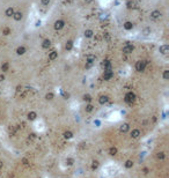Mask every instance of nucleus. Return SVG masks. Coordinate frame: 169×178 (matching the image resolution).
Wrapping results in <instances>:
<instances>
[{"label":"nucleus","instance_id":"21","mask_svg":"<svg viewBox=\"0 0 169 178\" xmlns=\"http://www.w3.org/2000/svg\"><path fill=\"white\" fill-rule=\"evenodd\" d=\"M132 166H133V162H132V161H130V160H129V161L125 162V168L130 169V168H132Z\"/></svg>","mask_w":169,"mask_h":178},{"label":"nucleus","instance_id":"31","mask_svg":"<svg viewBox=\"0 0 169 178\" xmlns=\"http://www.w3.org/2000/svg\"><path fill=\"white\" fill-rule=\"evenodd\" d=\"M97 166H99V162H97V161H94V162H93V165H92V168H93V169H96Z\"/></svg>","mask_w":169,"mask_h":178},{"label":"nucleus","instance_id":"15","mask_svg":"<svg viewBox=\"0 0 169 178\" xmlns=\"http://www.w3.org/2000/svg\"><path fill=\"white\" fill-rule=\"evenodd\" d=\"M36 117H37V115H36V112H34V111H31V112L28 113V119H30V120H35Z\"/></svg>","mask_w":169,"mask_h":178},{"label":"nucleus","instance_id":"27","mask_svg":"<svg viewBox=\"0 0 169 178\" xmlns=\"http://www.w3.org/2000/svg\"><path fill=\"white\" fill-rule=\"evenodd\" d=\"M93 108H94V107H93L92 104H88V105H86V111H87V112H92V111H93Z\"/></svg>","mask_w":169,"mask_h":178},{"label":"nucleus","instance_id":"18","mask_svg":"<svg viewBox=\"0 0 169 178\" xmlns=\"http://www.w3.org/2000/svg\"><path fill=\"white\" fill-rule=\"evenodd\" d=\"M14 19L16 20V21H20L21 19H22V13L21 12H16V13H14Z\"/></svg>","mask_w":169,"mask_h":178},{"label":"nucleus","instance_id":"38","mask_svg":"<svg viewBox=\"0 0 169 178\" xmlns=\"http://www.w3.org/2000/svg\"><path fill=\"white\" fill-rule=\"evenodd\" d=\"M4 80H5V76H4V75H0V82L4 81Z\"/></svg>","mask_w":169,"mask_h":178},{"label":"nucleus","instance_id":"9","mask_svg":"<svg viewBox=\"0 0 169 178\" xmlns=\"http://www.w3.org/2000/svg\"><path fill=\"white\" fill-rule=\"evenodd\" d=\"M139 135H140V131H139V130H133V131L131 132V137L133 138V139H138Z\"/></svg>","mask_w":169,"mask_h":178},{"label":"nucleus","instance_id":"12","mask_svg":"<svg viewBox=\"0 0 169 178\" xmlns=\"http://www.w3.org/2000/svg\"><path fill=\"white\" fill-rule=\"evenodd\" d=\"M86 60H87V63H89V64H93V63L95 61V55H87V57H86Z\"/></svg>","mask_w":169,"mask_h":178},{"label":"nucleus","instance_id":"39","mask_svg":"<svg viewBox=\"0 0 169 178\" xmlns=\"http://www.w3.org/2000/svg\"><path fill=\"white\" fill-rule=\"evenodd\" d=\"M144 172H145V174H148V169L145 168V169H144Z\"/></svg>","mask_w":169,"mask_h":178},{"label":"nucleus","instance_id":"36","mask_svg":"<svg viewBox=\"0 0 169 178\" xmlns=\"http://www.w3.org/2000/svg\"><path fill=\"white\" fill-rule=\"evenodd\" d=\"M66 162H67V164H68V165H72V164H73V160H72V158H68V160H67Z\"/></svg>","mask_w":169,"mask_h":178},{"label":"nucleus","instance_id":"10","mask_svg":"<svg viewBox=\"0 0 169 178\" xmlns=\"http://www.w3.org/2000/svg\"><path fill=\"white\" fill-rule=\"evenodd\" d=\"M16 53L19 55H24V53H26V47H24V46H19V47L16 49Z\"/></svg>","mask_w":169,"mask_h":178},{"label":"nucleus","instance_id":"28","mask_svg":"<svg viewBox=\"0 0 169 178\" xmlns=\"http://www.w3.org/2000/svg\"><path fill=\"white\" fill-rule=\"evenodd\" d=\"M64 137L66 138V139H71V138H73V134H72L71 132H65V133H64Z\"/></svg>","mask_w":169,"mask_h":178},{"label":"nucleus","instance_id":"13","mask_svg":"<svg viewBox=\"0 0 169 178\" xmlns=\"http://www.w3.org/2000/svg\"><path fill=\"white\" fill-rule=\"evenodd\" d=\"M50 45H51V42L49 41V40H45V41H43V44H42V47H43V49H49V47H50Z\"/></svg>","mask_w":169,"mask_h":178},{"label":"nucleus","instance_id":"24","mask_svg":"<svg viewBox=\"0 0 169 178\" xmlns=\"http://www.w3.org/2000/svg\"><path fill=\"white\" fill-rule=\"evenodd\" d=\"M84 36L86 37H92L93 36V31L92 30H86L84 31Z\"/></svg>","mask_w":169,"mask_h":178},{"label":"nucleus","instance_id":"1","mask_svg":"<svg viewBox=\"0 0 169 178\" xmlns=\"http://www.w3.org/2000/svg\"><path fill=\"white\" fill-rule=\"evenodd\" d=\"M117 171H118V166H116L113 164H109L103 168V174L105 176H113Z\"/></svg>","mask_w":169,"mask_h":178},{"label":"nucleus","instance_id":"2","mask_svg":"<svg viewBox=\"0 0 169 178\" xmlns=\"http://www.w3.org/2000/svg\"><path fill=\"white\" fill-rule=\"evenodd\" d=\"M145 67H146V61H144V60L137 61V64H136V69H137L138 72L145 71Z\"/></svg>","mask_w":169,"mask_h":178},{"label":"nucleus","instance_id":"8","mask_svg":"<svg viewBox=\"0 0 169 178\" xmlns=\"http://www.w3.org/2000/svg\"><path fill=\"white\" fill-rule=\"evenodd\" d=\"M102 66L104 67V69H111V63L109 60H104L102 63Z\"/></svg>","mask_w":169,"mask_h":178},{"label":"nucleus","instance_id":"19","mask_svg":"<svg viewBox=\"0 0 169 178\" xmlns=\"http://www.w3.org/2000/svg\"><path fill=\"white\" fill-rule=\"evenodd\" d=\"M127 131H129V124H123V125L121 126V132L125 133Z\"/></svg>","mask_w":169,"mask_h":178},{"label":"nucleus","instance_id":"35","mask_svg":"<svg viewBox=\"0 0 169 178\" xmlns=\"http://www.w3.org/2000/svg\"><path fill=\"white\" fill-rule=\"evenodd\" d=\"M52 98H53V94L52 93H50V94L46 95V99H52Z\"/></svg>","mask_w":169,"mask_h":178},{"label":"nucleus","instance_id":"22","mask_svg":"<svg viewBox=\"0 0 169 178\" xmlns=\"http://www.w3.org/2000/svg\"><path fill=\"white\" fill-rule=\"evenodd\" d=\"M132 27H133V26H132V23H131V22H126V23L124 24V28H125L126 30H131Z\"/></svg>","mask_w":169,"mask_h":178},{"label":"nucleus","instance_id":"7","mask_svg":"<svg viewBox=\"0 0 169 178\" xmlns=\"http://www.w3.org/2000/svg\"><path fill=\"white\" fill-rule=\"evenodd\" d=\"M63 27H64V21L58 20V21L55 22V29H56V30H60Z\"/></svg>","mask_w":169,"mask_h":178},{"label":"nucleus","instance_id":"14","mask_svg":"<svg viewBox=\"0 0 169 178\" xmlns=\"http://www.w3.org/2000/svg\"><path fill=\"white\" fill-rule=\"evenodd\" d=\"M161 16V13L159 12V11H154V12H152V14H151V17L152 19H159Z\"/></svg>","mask_w":169,"mask_h":178},{"label":"nucleus","instance_id":"3","mask_svg":"<svg viewBox=\"0 0 169 178\" xmlns=\"http://www.w3.org/2000/svg\"><path fill=\"white\" fill-rule=\"evenodd\" d=\"M134 99H136V95L132 91H129L125 95V102L126 103H132V102H134Z\"/></svg>","mask_w":169,"mask_h":178},{"label":"nucleus","instance_id":"16","mask_svg":"<svg viewBox=\"0 0 169 178\" xmlns=\"http://www.w3.org/2000/svg\"><path fill=\"white\" fill-rule=\"evenodd\" d=\"M14 9L12 8V7H9V8H7L6 9V16H13L14 15Z\"/></svg>","mask_w":169,"mask_h":178},{"label":"nucleus","instance_id":"30","mask_svg":"<svg viewBox=\"0 0 169 178\" xmlns=\"http://www.w3.org/2000/svg\"><path fill=\"white\" fill-rule=\"evenodd\" d=\"M72 49V42H67V44H66V50H71Z\"/></svg>","mask_w":169,"mask_h":178},{"label":"nucleus","instance_id":"33","mask_svg":"<svg viewBox=\"0 0 169 178\" xmlns=\"http://www.w3.org/2000/svg\"><path fill=\"white\" fill-rule=\"evenodd\" d=\"M9 32H11L9 28H5V29H4V35H8Z\"/></svg>","mask_w":169,"mask_h":178},{"label":"nucleus","instance_id":"25","mask_svg":"<svg viewBox=\"0 0 169 178\" xmlns=\"http://www.w3.org/2000/svg\"><path fill=\"white\" fill-rule=\"evenodd\" d=\"M163 79H165V80H168L169 79V71L168 69H166V71L163 72Z\"/></svg>","mask_w":169,"mask_h":178},{"label":"nucleus","instance_id":"32","mask_svg":"<svg viewBox=\"0 0 169 178\" xmlns=\"http://www.w3.org/2000/svg\"><path fill=\"white\" fill-rule=\"evenodd\" d=\"M50 4V0H42V5L43 6H48Z\"/></svg>","mask_w":169,"mask_h":178},{"label":"nucleus","instance_id":"26","mask_svg":"<svg viewBox=\"0 0 169 178\" xmlns=\"http://www.w3.org/2000/svg\"><path fill=\"white\" fill-rule=\"evenodd\" d=\"M156 157L159 158V160H163L165 158V153H157V155H156Z\"/></svg>","mask_w":169,"mask_h":178},{"label":"nucleus","instance_id":"5","mask_svg":"<svg viewBox=\"0 0 169 178\" xmlns=\"http://www.w3.org/2000/svg\"><path fill=\"white\" fill-rule=\"evenodd\" d=\"M133 50H134V46L131 45V44H126V45L123 47V52H124V53H131Z\"/></svg>","mask_w":169,"mask_h":178},{"label":"nucleus","instance_id":"34","mask_svg":"<svg viewBox=\"0 0 169 178\" xmlns=\"http://www.w3.org/2000/svg\"><path fill=\"white\" fill-rule=\"evenodd\" d=\"M133 6H134V2H133V1H129V2H127V7H129V8H131V7H133Z\"/></svg>","mask_w":169,"mask_h":178},{"label":"nucleus","instance_id":"6","mask_svg":"<svg viewBox=\"0 0 169 178\" xmlns=\"http://www.w3.org/2000/svg\"><path fill=\"white\" fill-rule=\"evenodd\" d=\"M159 50H160V52H161L162 55H168V52H169V46L167 45V44H165V45H161Z\"/></svg>","mask_w":169,"mask_h":178},{"label":"nucleus","instance_id":"29","mask_svg":"<svg viewBox=\"0 0 169 178\" xmlns=\"http://www.w3.org/2000/svg\"><path fill=\"white\" fill-rule=\"evenodd\" d=\"M84 101H87V102H90V101H92V96H90V95H84Z\"/></svg>","mask_w":169,"mask_h":178},{"label":"nucleus","instance_id":"17","mask_svg":"<svg viewBox=\"0 0 169 178\" xmlns=\"http://www.w3.org/2000/svg\"><path fill=\"white\" fill-rule=\"evenodd\" d=\"M57 57H58V52H56V51H52V52L49 55V59H50V60H55Z\"/></svg>","mask_w":169,"mask_h":178},{"label":"nucleus","instance_id":"4","mask_svg":"<svg viewBox=\"0 0 169 178\" xmlns=\"http://www.w3.org/2000/svg\"><path fill=\"white\" fill-rule=\"evenodd\" d=\"M113 75V69H104V73H103V79L104 80H109L111 79Z\"/></svg>","mask_w":169,"mask_h":178},{"label":"nucleus","instance_id":"20","mask_svg":"<svg viewBox=\"0 0 169 178\" xmlns=\"http://www.w3.org/2000/svg\"><path fill=\"white\" fill-rule=\"evenodd\" d=\"M8 67H9L8 63H4V64L1 65V69H2L4 72H7V71H8Z\"/></svg>","mask_w":169,"mask_h":178},{"label":"nucleus","instance_id":"11","mask_svg":"<svg viewBox=\"0 0 169 178\" xmlns=\"http://www.w3.org/2000/svg\"><path fill=\"white\" fill-rule=\"evenodd\" d=\"M108 101H109L108 96H101V97H100V99H99L100 104H102V105H103V104H105V103H107Z\"/></svg>","mask_w":169,"mask_h":178},{"label":"nucleus","instance_id":"41","mask_svg":"<svg viewBox=\"0 0 169 178\" xmlns=\"http://www.w3.org/2000/svg\"><path fill=\"white\" fill-rule=\"evenodd\" d=\"M0 168H1V162H0Z\"/></svg>","mask_w":169,"mask_h":178},{"label":"nucleus","instance_id":"40","mask_svg":"<svg viewBox=\"0 0 169 178\" xmlns=\"http://www.w3.org/2000/svg\"><path fill=\"white\" fill-rule=\"evenodd\" d=\"M84 1H86V2H87V4H90V2H92V1H93V0H84Z\"/></svg>","mask_w":169,"mask_h":178},{"label":"nucleus","instance_id":"37","mask_svg":"<svg viewBox=\"0 0 169 178\" xmlns=\"http://www.w3.org/2000/svg\"><path fill=\"white\" fill-rule=\"evenodd\" d=\"M94 125H96V127H99V126H100V122H99V120H95V122H94Z\"/></svg>","mask_w":169,"mask_h":178},{"label":"nucleus","instance_id":"23","mask_svg":"<svg viewBox=\"0 0 169 178\" xmlns=\"http://www.w3.org/2000/svg\"><path fill=\"white\" fill-rule=\"evenodd\" d=\"M109 153H110V155H116L117 154V148L116 147H111L109 149Z\"/></svg>","mask_w":169,"mask_h":178}]
</instances>
